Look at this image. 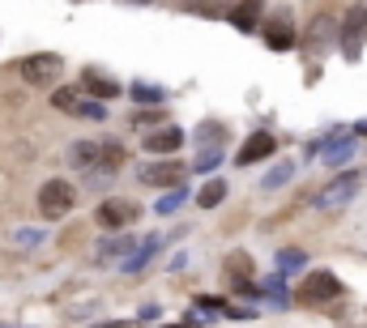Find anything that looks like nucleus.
<instances>
[{"label":"nucleus","instance_id":"obj_18","mask_svg":"<svg viewBox=\"0 0 367 328\" xmlns=\"http://www.w3.org/2000/svg\"><path fill=\"white\" fill-rule=\"evenodd\" d=\"M184 9H188V13H205V17H214V13L235 9V0H184Z\"/></svg>","mask_w":367,"mask_h":328},{"label":"nucleus","instance_id":"obj_19","mask_svg":"<svg viewBox=\"0 0 367 328\" xmlns=\"http://www.w3.org/2000/svg\"><path fill=\"white\" fill-rule=\"evenodd\" d=\"M158 247H162V239H145V243H141V247L133 251V256L124 260V269H129V273H137V269H141L145 260H150V256H154V251H158Z\"/></svg>","mask_w":367,"mask_h":328},{"label":"nucleus","instance_id":"obj_24","mask_svg":"<svg viewBox=\"0 0 367 328\" xmlns=\"http://www.w3.org/2000/svg\"><path fill=\"white\" fill-rule=\"evenodd\" d=\"M180 200H184V192H180V188H171V192L158 200V205H154V213H162V218H167V213H176V209H180Z\"/></svg>","mask_w":367,"mask_h":328},{"label":"nucleus","instance_id":"obj_17","mask_svg":"<svg viewBox=\"0 0 367 328\" xmlns=\"http://www.w3.org/2000/svg\"><path fill=\"white\" fill-rule=\"evenodd\" d=\"M290 175H295V162H278L274 171H265V180H261V188H265V192H274V188L290 184Z\"/></svg>","mask_w":367,"mask_h":328},{"label":"nucleus","instance_id":"obj_21","mask_svg":"<svg viewBox=\"0 0 367 328\" xmlns=\"http://www.w3.org/2000/svg\"><path fill=\"white\" fill-rule=\"evenodd\" d=\"M129 94L137 98V103H150V107H158V103H162V98H167V94H162L158 86H141V81H137V86H133Z\"/></svg>","mask_w":367,"mask_h":328},{"label":"nucleus","instance_id":"obj_3","mask_svg":"<svg viewBox=\"0 0 367 328\" xmlns=\"http://www.w3.org/2000/svg\"><path fill=\"white\" fill-rule=\"evenodd\" d=\"M337 43H341V52H346V60H359L363 43H367V5H350V9H346Z\"/></svg>","mask_w":367,"mask_h":328},{"label":"nucleus","instance_id":"obj_22","mask_svg":"<svg viewBox=\"0 0 367 328\" xmlns=\"http://www.w3.org/2000/svg\"><path fill=\"white\" fill-rule=\"evenodd\" d=\"M129 247H133V239H111V243H99V260H115V256H124Z\"/></svg>","mask_w":367,"mask_h":328},{"label":"nucleus","instance_id":"obj_28","mask_svg":"<svg viewBox=\"0 0 367 328\" xmlns=\"http://www.w3.org/2000/svg\"><path fill=\"white\" fill-rule=\"evenodd\" d=\"M17 243L21 247H35V243H43V231H17Z\"/></svg>","mask_w":367,"mask_h":328},{"label":"nucleus","instance_id":"obj_12","mask_svg":"<svg viewBox=\"0 0 367 328\" xmlns=\"http://www.w3.org/2000/svg\"><path fill=\"white\" fill-rule=\"evenodd\" d=\"M180 145H184V133L176 128V124H167V128H158V133L145 137V149H150V154H176Z\"/></svg>","mask_w":367,"mask_h":328},{"label":"nucleus","instance_id":"obj_1","mask_svg":"<svg viewBox=\"0 0 367 328\" xmlns=\"http://www.w3.org/2000/svg\"><path fill=\"white\" fill-rule=\"evenodd\" d=\"M73 205H77V188H73L68 180H47L39 188V213L47 222H60L64 213H73Z\"/></svg>","mask_w":367,"mask_h":328},{"label":"nucleus","instance_id":"obj_8","mask_svg":"<svg viewBox=\"0 0 367 328\" xmlns=\"http://www.w3.org/2000/svg\"><path fill=\"white\" fill-rule=\"evenodd\" d=\"M299 39H295V21H290V13L286 9H278L274 17L265 21V47L269 52H290Z\"/></svg>","mask_w":367,"mask_h":328},{"label":"nucleus","instance_id":"obj_2","mask_svg":"<svg viewBox=\"0 0 367 328\" xmlns=\"http://www.w3.org/2000/svg\"><path fill=\"white\" fill-rule=\"evenodd\" d=\"M17 73H21V81H26V86L43 90V86H52L56 77H64V60L52 56V52H35V56H26V60L17 64Z\"/></svg>","mask_w":367,"mask_h":328},{"label":"nucleus","instance_id":"obj_10","mask_svg":"<svg viewBox=\"0 0 367 328\" xmlns=\"http://www.w3.org/2000/svg\"><path fill=\"white\" fill-rule=\"evenodd\" d=\"M141 180L145 184H154V188H180V180H184V162H176V158H167V162H154V166H145L141 171Z\"/></svg>","mask_w":367,"mask_h":328},{"label":"nucleus","instance_id":"obj_25","mask_svg":"<svg viewBox=\"0 0 367 328\" xmlns=\"http://www.w3.org/2000/svg\"><path fill=\"white\" fill-rule=\"evenodd\" d=\"M52 107L56 111H77V94H73V90H56L52 94Z\"/></svg>","mask_w":367,"mask_h":328},{"label":"nucleus","instance_id":"obj_20","mask_svg":"<svg viewBox=\"0 0 367 328\" xmlns=\"http://www.w3.org/2000/svg\"><path fill=\"white\" fill-rule=\"evenodd\" d=\"M303 264H308V256H303L299 247H286V251H278V269H282V273H295V269H303Z\"/></svg>","mask_w":367,"mask_h":328},{"label":"nucleus","instance_id":"obj_13","mask_svg":"<svg viewBox=\"0 0 367 328\" xmlns=\"http://www.w3.org/2000/svg\"><path fill=\"white\" fill-rule=\"evenodd\" d=\"M261 9H265V0H235V9H231V21H235V30H256V21H261Z\"/></svg>","mask_w":367,"mask_h":328},{"label":"nucleus","instance_id":"obj_29","mask_svg":"<svg viewBox=\"0 0 367 328\" xmlns=\"http://www.w3.org/2000/svg\"><path fill=\"white\" fill-rule=\"evenodd\" d=\"M158 119H162V111H158V107H150V111H137V115H133V124H158Z\"/></svg>","mask_w":367,"mask_h":328},{"label":"nucleus","instance_id":"obj_7","mask_svg":"<svg viewBox=\"0 0 367 328\" xmlns=\"http://www.w3.org/2000/svg\"><path fill=\"white\" fill-rule=\"evenodd\" d=\"M337 294H341V282H337L329 269L308 273L303 282H299V302H308V307H316V302H329V298H337Z\"/></svg>","mask_w":367,"mask_h":328},{"label":"nucleus","instance_id":"obj_23","mask_svg":"<svg viewBox=\"0 0 367 328\" xmlns=\"http://www.w3.org/2000/svg\"><path fill=\"white\" fill-rule=\"evenodd\" d=\"M218 162H223V149H218V145H209V149H201V154H197V171H201V175L214 171Z\"/></svg>","mask_w":367,"mask_h":328},{"label":"nucleus","instance_id":"obj_6","mask_svg":"<svg viewBox=\"0 0 367 328\" xmlns=\"http://www.w3.org/2000/svg\"><path fill=\"white\" fill-rule=\"evenodd\" d=\"M355 192H359V171H341L329 188H321L316 209H325V213L329 209H341V205H350V200H355Z\"/></svg>","mask_w":367,"mask_h":328},{"label":"nucleus","instance_id":"obj_5","mask_svg":"<svg viewBox=\"0 0 367 328\" xmlns=\"http://www.w3.org/2000/svg\"><path fill=\"white\" fill-rule=\"evenodd\" d=\"M94 222H99V231H124V226L137 222V205L124 196H107V200H99V209H94Z\"/></svg>","mask_w":367,"mask_h":328},{"label":"nucleus","instance_id":"obj_27","mask_svg":"<svg viewBox=\"0 0 367 328\" xmlns=\"http://www.w3.org/2000/svg\"><path fill=\"white\" fill-rule=\"evenodd\" d=\"M197 137H201V141H223V137H227V128H223V124H201Z\"/></svg>","mask_w":367,"mask_h":328},{"label":"nucleus","instance_id":"obj_15","mask_svg":"<svg viewBox=\"0 0 367 328\" xmlns=\"http://www.w3.org/2000/svg\"><path fill=\"white\" fill-rule=\"evenodd\" d=\"M227 200V180H209V184H201V192H197V205L201 209H218Z\"/></svg>","mask_w":367,"mask_h":328},{"label":"nucleus","instance_id":"obj_4","mask_svg":"<svg viewBox=\"0 0 367 328\" xmlns=\"http://www.w3.org/2000/svg\"><path fill=\"white\" fill-rule=\"evenodd\" d=\"M337 35H341V21L333 13H316L312 26H308V35H303V52L308 56H325L329 47L337 43Z\"/></svg>","mask_w":367,"mask_h":328},{"label":"nucleus","instance_id":"obj_14","mask_svg":"<svg viewBox=\"0 0 367 328\" xmlns=\"http://www.w3.org/2000/svg\"><path fill=\"white\" fill-rule=\"evenodd\" d=\"M68 162L90 171L94 162H99V141H73V149H68Z\"/></svg>","mask_w":367,"mask_h":328},{"label":"nucleus","instance_id":"obj_11","mask_svg":"<svg viewBox=\"0 0 367 328\" xmlns=\"http://www.w3.org/2000/svg\"><path fill=\"white\" fill-rule=\"evenodd\" d=\"M355 137H346V133H337V137H329V141H321V158L329 162V166H341V162H350L355 158Z\"/></svg>","mask_w":367,"mask_h":328},{"label":"nucleus","instance_id":"obj_30","mask_svg":"<svg viewBox=\"0 0 367 328\" xmlns=\"http://www.w3.org/2000/svg\"><path fill=\"white\" fill-rule=\"evenodd\" d=\"M197 307H205V311H227V302L223 298H197Z\"/></svg>","mask_w":367,"mask_h":328},{"label":"nucleus","instance_id":"obj_16","mask_svg":"<svg viewBox=\"0 0 367 328\" xmlns=\"http://www.w3.org/2000/svg\"><path fill=\"white\" fill-rule=\"evenodd\" d=\"M82 86H86L90 94H99V103H107V98H115V94H120V86H115V81H107V77H99L94 68L82 77Z\"/></svg>","mask_w":367,"mask_h":328},{"label":"nucleus","instance_id":"obj_26","mask_svg":"<svg viewBox=\"0 0 367 328\" xmlns=\"http://www.w3.org/2000/svg\"><path fill=\"white\" fill-rule=\"evenodd\" d=\"M73 115H82V119H107V107L103 103H77Z\"/></svg>","mask_w":367,"mask_h":328},{"label":"nucleus","instance_id":"obj_32","mask_svg":"<svg viewBox=\"0 0 367 328\" xmlns=\"http://www.w3.org/2000/svg\"><path fill=\"white\" fill-rule=\"evenodd\" d=\"M133 5H154V0H133Z\"/></svg>","mask_w":367,"mask_h":328},{"label":"nucleus","instance_id":"obj_31","mask_svg":"<svg viewBox=\"0 0 367 328\" xmlns=\"http://www.w3.org/2000/svg\"><path fill=\"white\" fill-rule=\"evenodd\" d=\"M90 328H120V324H90Z\"/></svg>","mask_w":367,"mask_h":328},{"label":"nucleus","instance_id":"obj_9","mask_svg":"<svg viewBox=\"0 0 367 328\" xmlns=\"http://www.w3.org/2000/svg\"><path fill=\"white\" fill-rule=\"evenodd\" d=\"M278 149V141H274V133H252L248 141H243V149L235 154V166H252V162H265L269 154Z\"/></svg>","mask_w":367,"mask_h":328}]
</instances>
